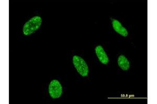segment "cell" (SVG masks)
Masks as SVG:
<instances>
[{
    "instance_id": "cell-4",
    "label": "cell",
    "mask_w": 157,
    "mask_h": 104,
    "mask_svg": "<svg viewBox=\"0 0 157 104\" xmlns=\"http://www.w3.org/2000/svg\"><path fill=\"white\" fill-rule=\"evenodd\" d=\"M95 51L98 59L102 64L107 65L109 63V57L102 46L98 45L97 46L95 49Z\"/></svg>"
},
{
    "instance_id": "cell-3",
    "label": "cell",
    "mask_w": 157,
    "mask_h": 104,
    "mask_svg": "<svg viewBox=\"0 0 157 104\" xmlns=\"http://www.w3.org/2000/svg\"><path fill=\"white\" fill-rule=\"evenodd\" d=\"M48 91L52 99L60 98L63 94V87L60 82L57 80H52L49 85Z\"/></svg>"
},
{
    "instance_id": "cell-2",
    "label": "cell",
    "mask_w": 157,
    "mask_h": 104,
    "mask_svg": "<svg viewBox=\"0 0 157 104\" xmlns=\"http://www.w3.org/2000/svg\"><path fill=\"white\" fill-rule=\"evenodd\" d=\"M73 64L77 71L83 77H88L89 67L86 61L80 56L75 55L73 57Z\"/></svg>"
},
{
    "instance_id": "cell-6",
    "label": "cell",
    "mask_w": 157,
    "mask_h": 104,
    "mask_svg": "<svg viewBox=\"0 0 157 104\" xmlns=\"http://www.w3.org/2000/svg\"><path fill=\"white\" fill-rule=\"evenodd\" d=\"M118 65L121 69L124 71H127L130 68V63L124 55H120L118 58Z\"/></svg>"
},
{
    "instance_id": "cell-1",
    "label": "cell",
    "mask_w": 157,
    "mask_h": 104,
    "mask_svg": "<svg viewBox=\"0 0 157 104\" xmlns=\"http://www.w3.org/2000/svg\"><path fill=\"white\" fill-rule=\"evenodd\" d=\"M42 19L40 16H35L24 24L23 32L25 35H29L36 31L41 26Z\"/></svg>"
},
{
    "instance_id": "cell-5",
    "label": "cell",
    "mask_w": 157,
    "mask_h": 104,
    "mask_svg": "<svg viewBox=\"0 0 157 104\" xmlns=\"http://www.w3.org/2000/svg\"><path fill=\"white\" fill-rule=\"evenodd\" d=\"M112 25L115 31L123 37H126L128 35V32L127 31V29L125 27H124L121 23L117 20H113Z\"/></svg>"
}]
</instances>
